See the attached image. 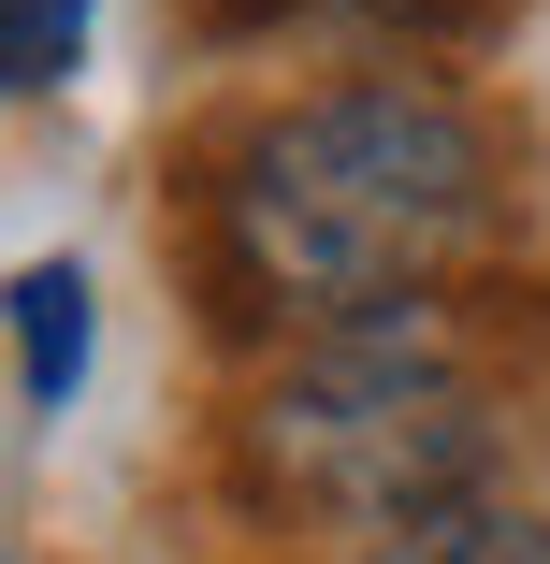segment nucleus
Returning a JSON list of instances; mask_svg holds the SVG:
<instances>
[{
	"mask_svg": "<svg viewBox=\"0 0 550 564\" xmlns=\"http://www.w3.org/2000/svg\"><path fill=\"white\" fill-rule=\"evenodd\" d=\"M247 478L334 535H406L434 507H464L478 478V391L450 362L434 318H348L304 377H276V405L247 420Z\"/></svg>",
	"mask_w": 550,
	"mask_h": 564,
	"instance_id": "obj_2",
	"label": "nucleus"
},
{
	"mask_svg": "<svg viewBox=\"0 0 550 564\" xmlns=\"http://www.w3.org/2000/svg\"><path fill=\"white\" fill-rule=\"evenodd\" d=\"M363 15H434V0H363Z\"/></svg>",
	"mask_w": 550,
	"mask_h": 564,
	"instance_id": "obj_6",
	"label": "nucleus"
},
{
	"mask_svg": "<svg viewBox=\"0 0 550 564\" xmlns=\"http://www.w3.org/2000/svg\"><path fill=\"white\" fill-rule=\"evenodd\" d=\"M15 348H30V405H73V377H87V275L73 261L15 275Z\"/></svg>",
	"mask_w": 550,
	"mask_h": 564,
	"instance_id": "obj_3",
	"label": "nucleus"
},
{
	"mask_svg": "<svg viewBox=\"0 0 550 564\" xmlns=\"http://www.w3.org/2000/svg\"><path fill=\"white\" fill-rule=\"evenodd\" d=\"M377 564H550V521H464V507H434V521L377 535Z\"/></svg>",
	"mask_w": 550,
	"mask_h": 564,
	"instance_id": "obj_4",
	"label": "nucleus"
},
{
	"mask_svg": "<svg viewBox=\"0 0 550 564\" xmlns=\"http://www.w3.org/2000/svg\"><path fill=\"white\" fill-rule=\"evenodd\" d=\"M87 58V0H0V101H30Z\"/></svg>",
	"mask_w": 550,
	"mask_h": 564,
	"instance_id": "obj_5",
	"label": "nucleus"
},
{
	"mask_svg": "<svg viewBox=\"0 0 550 564\" xmlns=\"http://www.w3.org/2000/svg\"><path fill=\"white\" fill-rule=\"evenodd\" d=\"M478 217H493V131L420 73L290 101L233 174L247 275L304 318H391L478 247Z\"/></svg>",
	"mask_w": 550,
	"mask_h": 564,
	"instance_id": "obj_1",
	"label": "nucleus"
}]
</instances>
